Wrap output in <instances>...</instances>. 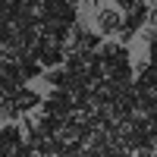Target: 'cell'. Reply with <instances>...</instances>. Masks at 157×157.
<instances>
[{
  "label": "cell",
  "mask_w": 157,
  "mask_h": 157,
  "mask_svg": "<svg viewBox=\"0 0 157 157\" xmlns=\"http://www.w3.org/2000/svg\"><path fill=\"white\" fill-rule=\"evenodd\" d=\"M91 10H94V25H98V35L104 38H113V35H120L123 32V10L116 6V3H91Z\"/></svg>",
  "instance_id": "obj_1"
},
{
  "label": "cell",
  "mask_w": 157,
  "mask_h": 157,
  "mask_svg": "<svg viewBox=\"0 0 157 157\" xmlns=\"http://www.w3.org/2000/svg\"><path fill=\"white\" fill-rule=\"evenodd\" d=\"M44 78H47L50 85H66V72H60V69L57 72H44Z\"/></svg>",
  "instance_id": "obj_2"
},
{
  "label": "cell",
  "mask_w": 157,
  "mask_h": 157,
  "mask_svg": "<svg viewBox=\"0 0 157 157\" xmlns=\"http://www.w3.org/2000/svg\"><path fill=\"white\" fill-rule=\"evenodd\" d=\"M151 29H154V32H157V19H154V22H151Z\"/></svg>",
  "instance_id": "obj_3"
}]
</instances>
